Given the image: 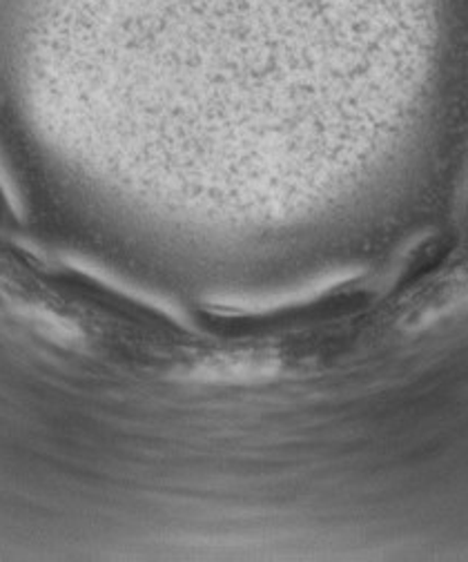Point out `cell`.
Wrapping results in <instances>:
<instances>
[{
    "mask_svg": "<svg viewBox=\"0 0 468 562\" xmlns=\"http://www.w3.org/2000/svg\"><path fill=\"white\" fill-rule=\"evenodd\" d=\"M468 306V263L440 272L415 289L397 311V326L407 333L426 330Z\"/></svg>",
    "mask_w": 468,
    "mask_h": 562,
    "instance_id": "1",
    "label": "cell"
},
{
    "mask_svg": "<svg viewBox=\"0 0 468 562\" xmlns=\"http://www.w3.org/2000/svg\"><path fill=\"white\" fill-rule=\"evenodd\" d=\"M279 371V360L273 353L261 350H243V353H224L201 360L190 373L206 382H256L267 380Z\"/></svg>",
    "mask_w": 468,
    "mask_h": 562,
    "instance_id": "2",
    "label": "cell"
}]
</instances>
